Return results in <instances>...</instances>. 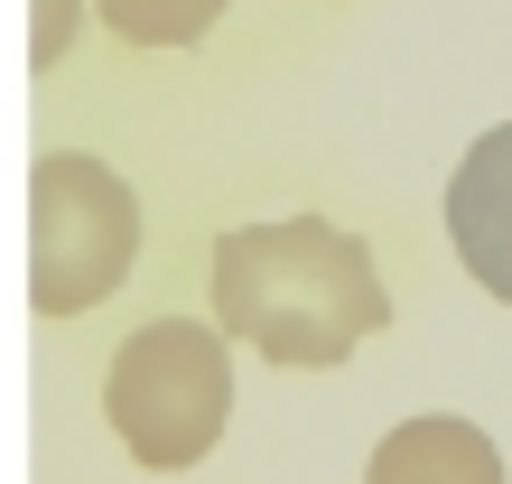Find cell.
Wrapping results in <instances>:
<instances>
[{
    "mask_svg": "<svg viewBox=\"0 0 512 484\" xmlns=\"http://www.w3.org/2000/svg\"><path fill=\"white\" fill-rule=\"evenodd\" d=\"M205 298L233 345H252L280 373H326L364 336L391 326V289L364 252V233L326 215H261L233 224L205 261Z\"/></svg>",
    "mask_w": 512,
    "mask_h": 484,
    "instance_id": "obj_1",
    "label": "cell"
},
{
    "mask_svg": "<svg viewBox=\"0 0 512 484\" xmlns=\"http://www.w3.org/2000/svg\"><path fill=\"white\" fill-rule=\"evenodd\" d=\"M103 419H112V438H122L149 475L196 466L205 447L224 438V419H233L224 326L149 317L140 336H122V354H112V373H103Z\"/></svg>",
    "mask_w": 512,
    "mask_h": 484,
    "instance_id": "obj_2",
    "label": "cell"
},
{
    "mask_svg": "<svg viewBox=\"0 0 512 484\" xmlns=\"http://www.w3.org/2000/svg\"><path fill=\"white\" fill-rule=\"evenodd\" d=\"M140 261V196L94 149H47L28 168V308L84 317Z\"/></svg>",
    "mask_w": 512,
    "mask_h": 484,
    "instance_id": "obj_3",
    "label": "cell"
},
{
    "mask_svg": "<svg viewBox=\"0 0 512 484\" xmlns=\"http://www.w3.org/2000/svg\"><path fill=\"white\" fill-rule=\"evenodd\" d=\"M447 242H457L466 280L512 308V121H494L447 177Z\"/></svg>",
    "mask_w": 512,
    "mask_h": 484,
    "instance_id": "obj_4",
    "label": "cell"
},
{
    "mask_svg": "<svg viewBox=\"0 0 512 484\" xmlns=\"http://www.w3.org/2000/svg\"><path fill=\"white\" fill-rule=\"evenodd\" d=\"M364 484H503V447L475 429L457 410H429V419H401L382 447Z\"/></svg>",
    "mask_w": 512,
    "mask_h": 484,
    "instance_id": "obj_5",
    "label": "cell"
},
{
    "mask_svg": "<svg viewBox=\"0 0 512 484\" xmlns=\"http://www.w3.org/2000/svg\"><path fill=\"white\" fill-rule=\"evenodd\" d=\"M94 10L112 19V38H131V47H196L233 0H94Z\"/></svg>",
    "mask_w": 512,
    "mask_h": 484,
    "instance_id": "obj_6",
    "label": "cell"
},
{
    "mask_svg": "<svg viewBox=\"0 0 512 484\" xmlns=\"http://www.w3.org/2000/svg\"><path fill=\"white\" fill-rule=\"evenodd\" d=\"M75 10L84 0H38V38H28V66H56L75 47Z\"/></svg>",
    "mask_w": 512,
    "mask_h": 484,
    "instance_id": "obj_7",
    "label": "cell"
}]
</instances>
